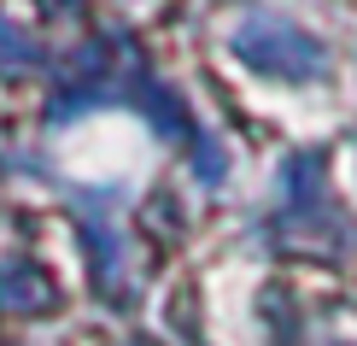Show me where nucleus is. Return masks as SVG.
Listing matches in <instances>:
<instances>
[{
	"instance_id": "1",
	"label": "nucleus",
	"mask_w": 357,
	"mask_h": 346,
	"mask_svg": "<svg viewBox=\"0 0 357 346\" xmlns=\"http://www.w3.org/2000/svg\"><path fill=\"white\" fill-rule=\"evenodd\" d=\"M229 48L258 77H281V82H310V77L328 71V48L317 36H305V29L281 24V18H246Z\"/></svg>"
},
{
	"instance_id": "2",
	"label": "nucleus",
	"mask_w": 357,
	"mask_h": 346,
	"mask_svg": "<svg viewBox=\"0 0 357 346\" xmlns=\"http://www.w3.org/2000/svg\"><path fill=\"white\" fill-rule=\"evenodd\" d=\"M59 288L47 282V270L36 264H6L0 270V311H18V317H41V311H53Z\"/></svg>"
},
{
	"instance_id": "3",
	"label": "nucleus",
	"mask_w": 357,
	"mask_h": 346,
	"mask_svg": "<svg viewBox=\"0 0 357 346\" xmlns=\"http://www.w3.org/2000/svg\"><path fill=\"white\" fill-rule=\"evenodd\" d=\"M135 106H141L146 117H153V124L165 129V135H182V129H188V112H182V100H176L165 82H141V88H135Z\"/></svg>"
},
{
	"instance_id": "4",
	"label": "nucleus",
	"mask_w": 357,
	"mask_h": 346,
	"mask_svg": "<svg viewBox=\"0 0 357 346\" xmlns=\"http://www.w3.org/2000/svg\"><path fill=\"white\" fill-rule=\"evenodd\" d=\"M41 41L29 36L24 24H12V18H0V71H36L41 65Z\"/></svg>"
},
{
	"instance_id": "5",
	"label": "nucleus",
	"mask_w": 357,
	"mask_h": 346,
	"mask_svg": "<svg viewBox=\"0 0 357 346\" xmlns=\"http://www.w3.org/2000/svg\"><path fill=\"white\" fill-rule=\"evenodd\" d=\"M199 171L205 182H222V147H199Z\"/></svg>"
},
{
	"instance_id": "6",
	"label": "nucleus",
	"mask_w": 357,
	"mask_h": 346,
	"mask_svg": "<svg viewBox=\"0 0 357 346\" xmlns=\"http://www.w3.org/2000/svg\"><path fill=\"white\" fill-rule=\"evenodd\" d=\"M47 12H82V0H41Z\"/></svg>"
},
{
	"instance_id": "7",
	"label": "nucleus",
	"mask_w": 357,
	"mask_h": 346,
	"mask_svg": "<svg viewBox=\"0 0 357 346\" xmlns=\"http://www.w3.org/2000/svg\"><path fill=\"white\" fill-rule=\"evenodd\" d=\"M135 346H146V340H135Z\"/></svg>"
}]
</instances>
